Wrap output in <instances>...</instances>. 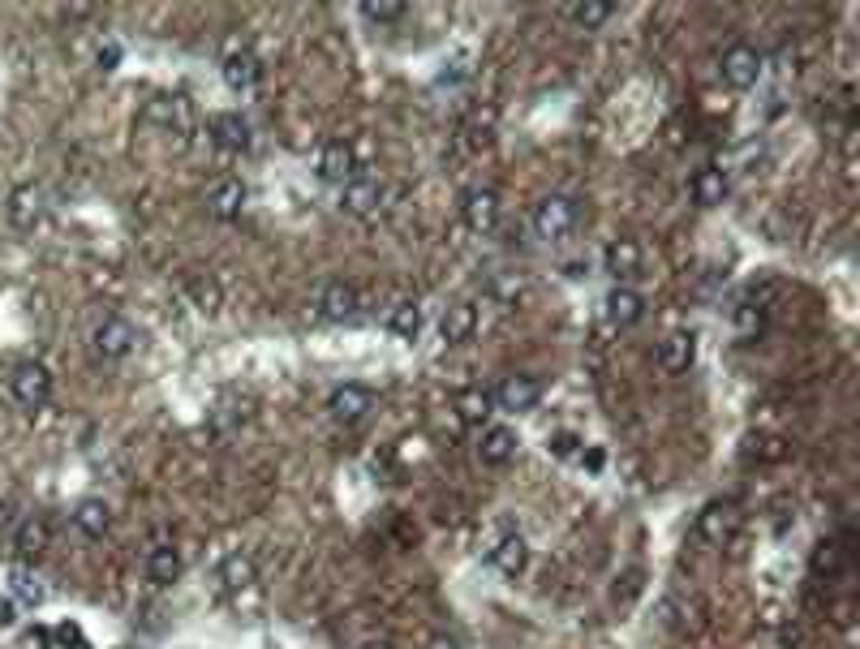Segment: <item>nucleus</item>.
<instances>
[{
	"mask_svg": "<svg viewBox=\"0 0 860 649\" xmlns=\"http://www.w3.org/2000/svg\"><path fill=\"white\" fill-rule=\"evenodd\" d=\"M387 331H392V336H400V340H418V331H422V310L413 306V301H396V306L387 310Z\"/></svg>",
	"mask_w": 860,
	"mask_h": 649,
	"instance_id": "nucleus-28",
	"label": "nucleus"
},
{
	"mask_svg": "<svg viewBox=\"0 0 860 649\" xmlns=\"http://www.w3.org/2000/svg\"><path fill=\"white\" fill-rule=\"evenodd\" d=\"M26 645H31V649H48V645H52V632H48V628H31Z\"/></svg>",
	"mask_w": 860,
	"mask_h": 649,
	"instance_id": "nucleus-40",
	"label": "nucleus"
},
{
	"mask_svg": "<svg viewBox=\"0 0 860 649\" xmlns=\"http://www.w3.org/2000/svg\"><path fill=\"white\" fill-rule=\"evenodd\" d=\"M220 74H224V86H228V91L246 95V91H254V86L263 82V61H258V56H254L250 48H237V52H228V56H224Z\"/></svg>",
	"mask_w": 860,
	"mask_h": 649,
	"instance_id": "nucleus-10",
	"label": "nucleus"
},
{
	"mask_svg": "<svg viewBox=\"0 0 860 649\" xmlns=\"http://www.w3.org/2000/svg\"><path fill=\"white\" fill-rule=\"evenodd\" d=\"M241 422H246V400H237V396H228V400H220V405L211 409V430L215 435H228V430H237Z\"/></svg>",
	"mask_w": 860,
	"mask_h": 649,
	"instance_id": "nucleus-30",
	"label": "nucleus"
},
{
	"mask_svg": "<svg viewBox=\"0 0 860 649\" xmlns=\"http://www.w3.org/2000/svg\"><path fill=\"white\" fill-rule=\"evenodd\" d=\"M314 310L327 323H353L362 314V297H357V288L349 280H323L314 288Z\"/></svg>",
	"mask_w": 860,
	"mask_h": 649,
	"instance_id": "nucleus-2",
	"label": "nucleus"
},
{
	"mask_svg": "<svg viewBox=\"0 0 860 649\" xmlns=\"http://www.w3.org/2000/svg\"><path fill=\"white\" fill-rule=\"evenodd\" d=\"M181 576V555L177 546H155L147 555V581L151 585H172Z\"/></svg>",
	"mask_w": 860,
	"mask_h": 649,
	"instance_id": "nucleus-27",
	"label": "nucleus"
},
{
	"mask_svg": "<svg viewBox=\"0 0 860 649\" xmlns=\"http://www.w3.org/2000/svg\"><path fill=\"white\" fill-rule=\"evenodd\" d=\"M581 460H585L590 469H602V452H594V447H590V452H581Z\"/></svg>",
	"mask_w": 860,
	"mask_h": 649,
	"instance_id": "nucleus-41",
	"label": "nucleus"
},
{
	"mask_svg": "<svg viewBox=\"0 0 860 649\" xmlns=\"http://www.w3.org/2000/svg\"><path fill=\"white\" fill-rule=\"evenodd\" d=\"M568 18L585 26V31H598V26H607L615 18V5H598V0H585V5H568Z\"/></svg>",
	"mask_w": 860,
	"mask_h": 649,
	"instance_id": "nucleus-31",
	"label": "nucleus"
},
{
	"mask_svg": "<svg viewBox=\"0 0 860 649\" xmlns=\"http://www.w3.org/2000/svg\"><path fill=\"white\" fill-rule=\"evenodd\" d=\"M762 52L753 48V43H731V48L723 52V82L736 86V91H749V86H757V78H762Z\"/></svg>",
	"mask_w": 860,
	"mask_h": 649,
	"instance_id": "nucleus-7",
	"label": "nucleus"
},
{
	"mask_svg": "<svg viewBox=\"0 0 860 649\" xmlns=\"http://www.w3.org/2000/svg\"><path fill=\"white\" fill-rule=\"evenodd\" d=\"M18 611H22V607H18V602H13L9 594H0V632H9V628H18V619H22Z\"/></svg>",
	"mask_w": 860,
	"mask_h": 649,
	"instance_id": "nucleus-37",
	"label": "nucleus"
},
{
	"mask_svg": "<svg viewBox=\"0 0 860 649\" xmlns=\"http://www.w3.org/2000/svg\"><path fill=\"white\" fill-rule=\"evenodd\" d=\"M491 564L504 572V576H521V572H525V564H529V546H525L521 533H504V538L491 546Z\"/></svg>",
	"mask_w": 860,
	"mask_h": 649,
	"instance_id": "nucleus-22",
	"label": "nucleus"
},
{
	"mask_svg": "<svg viewBox=\"0 0 860 649\" xmlns=\"http://www.w3.org/2000/svg\"><path fill=\"white\" fill-rule=\"evenodd\" d=\"M577 224H581V203H577V198H568V194H547L534 207V233L542 241L568 237Z\"/></svg>",
	"mask_w": 860,
	"mask_h": 649,
	"instance_id": "nucleus-1",
	"label": "nucleus"
},
{
	"mask_svg": "<svg viewBox=\"0 0 860 649\" xmlns=\"http://www.w3.org/2000/svg\"><path fill=\"white\" fill-rule=\"evenodd\" d=\"M95 61H99V69H117V61H121V48H117V43H104Z\"/></svg>",
	"mask_w": 860,
	"mask_h": 649,
	"instance_id": "nucleus-39",
	"label": "nucleus"
},
{
	"mask_svg": "<svg viewBox=\"0 0 860 649\" xmlns=\"http://www.w3.org/2000/svg\"><path fill=\"white\" fill-rule=\"evenodd\" d=\"M426 649H461V645H456L452 637H435V641H430Z\"/></svg>",
	"mask_w": 860,
	"mask_h": 649,
	"instance_id": "nucleus-42",
	"label": "nucleus"
},
{
	"mask_svg": "<svg viewBox=\"0 0 860 649\" xmlns=\"http://www.w3.org/2000/svg\"><path fill=\"white\" fill-rule=\"evenodd\" d=\"M74 529L82 533V538H104V533L112 529V508L104 499H82L74 508Z\"/></svg>",
	"mask_w": 860,
	"mask_h": 649,
	"instance_id": "nucleus-24",
	"label": "nucleus"
},
{
	"mask_svg": "<svg viewBox=\"0 0 860 649\" xmlns=\"http://www.w3.org/2000/svg\"><path fill=\"white\" fill-rule=\"evenodd\" d=\"M551 456H559V460H568V456H577L581 452V439L572 435V430H559V435H551Z\"/></svg>",
	"mask_w": 860,
	"mask_h": 649,
	"instance_id": "nucleus-36",
	"label": "nucleus"
},
{
	"mask_svg": "<svg viewBox=\"0 0 860 649\" xmlns=\"http://www.w3.org/2000/svg\"><path fill=\"white\" fill-rule=\"evenodd\" d=\"M641 594V572H628L624 576V594H615V602H633Z\"/></svg>",
	"mask_w": 860,
	"mask_h": 649,
	"instance_id": "nucleus-38",
	"label": "nucleus"
},
{
	"mask_svg": "<svg viewBox=\"0 0 860 649\" xmlns=\"http://www.w3.org/2000/svg\"><path fill=\"white\" fill-rule=\"evenodd\" d=\"M405 13H409L405 5H362V18H366V22H379V26H383V22H400Z\"/></svg>",
	"mask_w": 860,
	"mask_h": 649,
	"instance_id": "nucleus-35",
	"label": "nucleus"
},
{
	"mask_svg": "<svg viewBox=\"0 0 860 649\" xmlns=\"http://www.w3.org/2000/svg\"><path fill=\"white\" fill-rule=\"evenodd\" d=\"M52 641L61 645V649H91V641H86V632L78 628V624H56V632H52Z\"/></svg>",
	"mask_w": 860,
	"mask_h": 649,
	"instance_id": "nucleus-34",
	"label": "nucleus"
},
{
	"mask_svg": "<svg viewBox=\"0 0 860 649\" xmlns=\"http://www.w3.org/2000/svg\"><path fill=\"white\" fill-rule=\"evenodd\" d=\"M138 340H142L138 327L129 323V319H117V314H108V319L91 331L95 353H99V357H112V362H117V357H129V353H134Z\"/></svg>",
	"mask_w": 860,
	"mask_h": 649,
	"instance_id": "nucleus-6",
	"label": "nucleus"
},
{
	"mask_svg": "<svg viewBox=\"0 0 860 649\" xmlns=\"http://www.w3.org/2000/svg\"><path fill=\"white\" fill-rule=\"evenodd\" d=\"M5 581H9L5 594L18 602V607H43V602H48V585H43L39 572H31V568L13 564V568L5 572Z\"/></svg>",
	"mask_w": 860,
	"mask_h": 649,
	"instance_id": "nucleus-18",
	"label": "nucleus"
},
{
	"mask_svg": "<svg viewBox=\"0 0 860 649\" xmlns=\"http://www.w3.org/2000/svg\"><path fill=\"white\" fill-rule=\"evenodd\" d=\"M697 362V336L693 331H676L658 344V366L667 374H688V366Z\"/></svg>",
	"mask_w": 860,
	"mask_h": 649,
	"instance_id": "nucleus-15",
	"label": "nucleus"
},
{
	"mask_svg": "<svg viewBox=\"0 0 860 649\" xmlns=\"http://www.w3.org/2000/svg\"><path fill=\"white\" fill-rule=\"evenodd\" d=\"M727 190H731V181H727L723 168H697L693 172V198H697V207H719L723 198H727Z\"/></svg>",
	"mask_w": 860,
	"mask_h": 649,
	"instance_id": "nucleus-25",
	"label": "nucleus"
},
{
	"mask_svg": "<svg viewBox=\"0 0 860 649\" xmlns=\"http://www.w3.org/2000/svg\"><path fill=\"white\" fill-rule=\"evenodd\" d=\"M357 172H362V164H357V147L344 138H332L327 147L319 151V177L327 185H349Z\"/></svg>",
	"mask_w": 860,
	"mask_h": 649,
	"instance_id": "nucleus-8",
	"label": "nucleus"
},
{
	"mask_svg": "<svg viewBox=\"0 0 860 649\" xmlns=\"http://www.w3.org/2000/svg\"><path fill=\"white\" fill-rule=\"evenodd\" d=\"M736 529H740V512H736V503H706V508L697 512V525H693V533H697V542H706V546H727L731 538H736Z\"/></svg>",
	"mask_w": 860,
	"mask_h": 649,
	"instance_id": "nucleus-4",
	"label": "nucleus"
},
{
	"mask_svg": "<svg viewBox=\"0 0 860 649\" xmlns=\"http://www.w3.org/2000/svg\"><path fill=\"white\" fill-rule=\"evenodd\" d=\"M215 581H220L224 589H250V585L258 581V568H254L250 555L233 551V555L220 559V568H215Z\"/></svg>",
	"mask_w": 860,
	"mask_h": 649,
	"instance_id": "nucleus-26",
	"label": "nucleus"
},
{
	"mask_svg": "<svg viewBox=\"0 0 860 649\" xmlns=\"http://www.w3.org/2000/svg\"><path fill=\"white\" fill-rule=\"evenodd\" d=\"M602 267H607V276L615 284H628L633 276H641V245L633 237H620L607 245V254H602Z\"/></svg>",
	"mask_w": 860,
	"mask_h": 649,
	"instance_id": "nucleus-14",
	"label": "nucleus"
},
{
	"mask_svg": "<svg viewBox=\"0 0 860 649\" xmlns=\"http://www.w3.org/2000/svg\"><path fill=\"white\" fill-rule=\"evenodd\" d=\"M370 409H375V392L362 383H344L332 392V400H327V413H332L340 426H357Z\"/></svg>",
	"mask_w": 860,
	"mask_h": 649,
	"instance_id": "nucleus-9",
	"label": "nucleus"
},
{
	"mask_svg": "<svg viewBox=\"0 0 860 649\" xmlns=\"http://www.w3.org/2000/svg\"><path fill=\"white\" fill-rule=\"evenodd\" d=\"M246 198H250V190H246V181H237V177H220L207 190V211L215 215V220H237L241 211H246Z\"/></svg>",
	"mask_w": 860,
	"mask_h": 649,
	"instance_id": "nucleus-12",
	"label": "nucleus"
},
{
	"mask_svg": "<svg viewBox=\"0 0 860 649\" xmlns=\"http://www.w3.org/2000/svg\"><path fill=\"white\" fill-rule=\"evenodd\" d=\"M340 207L349 211V215H375L379 207H383V181L379 177H362V172H357V177L349 181V185H340Z\"/></svg>",
	"mask_w": 860,
	"mask_h": 649,
	"instance_id": "nucleus-11",
	"label": "nucleus"
},
{
	"mask_svg": "<svg viewBox=\"0 0 860 649\" xmlns=\"http://www.w3.org/2000/svg\"><path fill=\"white\" fill-rule=\"evenodd\" d=\"M9 392H13V400H18L22 409H43L52 400V370L43 366V362H22L18 370L9 374Z\"/></svg>",
	"mask_w": 860,
	"mask_h": 649,
	"instance_id": "nucleus-3",
	"label": "nucleus"
},
{
	"mask_svg": "<svg viewBox=\"0 0 860 649\" xmlns=\"http://www.w3.org/2000/svg\"><path fill=\"white\" fill-rule=\"evenodd\" d=\"M516 430H508V426H486L482 430V439H478V456L486 460V465H508V460L516 456Z\"/></svg>",
	"mask_w": 860,
	"mask_h": 649,
	"instance_id": "nucleus-21",
	"label": "nucleus"
},
{
	"mask_svg": "<svg viewBox=\"0 0 860 649\" xmlns=\"http://www.w3.org/2000/svg\"><path fill=\"white\" fill-rule=\"evenodd\" d=\"M207 129H211V142H215V147H220V151H233V155L246 151L250 138H254V134H250V121L241 117V112H215Z\"/></svg>",
	"mask_w": 860,
	"mask_h": 649,
	"instance_id": "nucleus-13",
	"label": "nucleus"
},
{
	"mask_svg": "<svg viewBox=\"0 0 860 649\" xmlns=\"http://www.w3.org/2000/svg\"><path fill=\"white\" fill-rule=\"evenodd\" d=\"M542 400V383L534 374H504L491 392V405H499L504 413H529Z\"/></svg>",
	"mask_w": 860,
	"mask_h": 649,
	"instance_id": "nucleus-5",
	"label": "nucleus"
},
{
	"mask_svg": "<svg viewBox=\"0 0 860 649\" xmlns=\"http://www.w3.org/2000/svg\"><path fill=\"white\" fill-rule=\"evenodd\" d=\"M52 546V525L43 516H26V521L13 529V555L18 559H39Z\"/></svg>",
	"mask_w": 860,
	"mask_h": 649,
	"instance_id": "nucleus-16",
	"label": "nucleus"
},
{
	"mask_svg": "<svg viewBox=\"0 0 860 649\" xmlns=\"http://www.w3.org/2000/svg\"><path fill=\"white\" fill-rule=\"evenodd\" d=\"M456 409H461L465 422H482V417L491 413V396H486L482 387H465V392H456Z\"/></svg>",
	"mask_w": 860,
	"mask_h": 649,
	"instance_id": "nucleus-32",
	"label": "nucleus"
},
{
	"mask_svg": "<svg viewBox=\"0 0 860 649\" xmlns=\"http://www.w3.org/2000/svg\"><path fill=\"white\" fill-rule=\"evenodd\" d=\"M641 314H645V297L637 288L615 284L607 293V323L611 327H633V323H641Z\"/></svg>",
	"mask_w": 860,
	"mask_h": 649,
	"instance_id": "nucleus-19",
	"label": "nucleus"
},
{
	"mask_svg": "<svg viewBox=\"0 0 860 649\" xmlns=\"http://www.w3.org/2000/svg\"><path fill=\"white\" fill-rule=\"evenodd\" d=\"M9 220L18 228H35L43 220V190L39 185H18L9 194Z\"/></svg>",
	"mask_w": 860,
	"mask_h": 649,
	"instance_id": "nucleus-23",
	"label": "nucleus"
},
{
	"mask_svg": "<svg viewBox=\"0 0 860 649\" xmlns=\"http://www.w3.org/2000/svg\"><path fill=\"white\" fill-rule=\"evenodd\" d=\"M762 327H766V306L762 301H740L736 306V331H740V340H757L762 336Z\"/></svg>",
	"mask_w": 860,
	"mask_h": 649,
	"instance_id": "nucleus-29",
	"label": "nucleus"
},
{
	"mask_svg": "<svg viewBox=\"0 0 860 649\" xmlns=\"http://www.w3.org/2000/svg\"><path fill=\"white\" fill-rule=\"evenodd\" d=\"M473 331H478V310H473L469 301H456V306L443 310V319H439V336L448 340V344H465V340H473Z\"/></svg>",
	"mask_w": 860,
	"mask_h": 649,
	"instance_id": "nucleus-20",
	"label": "nucleus"
},
{
	"mask_svg": "<svg viewBox=\"0 0 860 649\" xmlns=\"http://www.w3.org/2000/svg\"><path fill=\"white\" fill-rule=\"evenodd\" d=\"M461 215L473 233H491L499 224V194L495 190H469L465 203H461Z\"/></svg>",
	"mask_w": 860,
	"mask_h": 649,
	"instance_id": "nucleus-17",
	"label": "nucleus"
},
{
	"mask_svg": "<svg viewBox=\"0 0 860 649\" xmlns=\"http://www.w3.org/2000/svg\"><path fill=\"white\" fill-rule=\"evenodd\" d=\"M362 649H392V645H383V641H379V645H362Z\"/></svg>",
	"mask_w": 860,
	"mask_h": 649,
	"instance_id": "nucleus-43",
	"label": "nucleus"
},
{
	"mask_svg": "<svg viewBox=\"0 0 860 649\" xmlns=\"http://www.w3.org/2000/svg\"><path fill=\"white\" fill-rule=\"evenodd\" d=\"M843 568V546L839 542H817V551H813V572L817 576H835Z\"/></svg>",
	"mask_w": 860,
	"mask_h": 649,
	"instance_id": "nucleus-33",
	"label": "nucleus"
}]
</instances>
